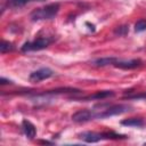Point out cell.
<instances>
[{
	"instance_id": "2",
	"label": "cell",
	"mask_w": 146,
	"mask_h": 146,
	"mask_svg": "<svg viewBox=\"0 0 146 146\" xmlns=\"http://www.w3.org/2000/svg\"><path fill=\"white\" fill-rule=\"evenodd\" d=\"M58 11H59V5L58 3H50V5H47L44 7L34 9L31 13L30 18L33 22L44 21V19H52L57 16Z\"/></svg>"
},
{
	"instance_id": "13",
	"label": "cell",
	"mask_w": 146,
	"mask_h": 146,
	"mask_svg": "<svg viewBox=\"0 0 146 146\" xmlns=\"http://www.w3.org/2000/svg\"><path fill=\"white\" fill-rule=\"evenodd\" d=\"M15 49L14 44L9 41H6V40H2L1 41V44H0V51L1 54H6V52H9V51H13Z\"/></svg>"
},
{
	"instance_id": "16",
	"label": "cell",
	"mask_w": 146,
	"mask_h": 146,
	"mask_svg": "<svg viewBox=\"0 0 146 146\" xmlns=\"http://www.w3.org/2000/svg\"><path fill=\"white\" fill-rule=\"evenodd\" d=\"M129 99H141V98H146V92H141L138 95H129L128 96Z\"/></svg>"
},
{
	"instance_id": "10",
	"label": "cell",
	"mask_w": 146,
	"mask_h": 146,
	"mask_svg": "<svg viewBox=\"0 0 146 146\" xmlns=\"http://www.w3.org/2000/svg\"><path fill=\"white\" fill-rule=\"evenodd\" d=\"M121 124L122 125H127V127H137V128H140L145 124L144 120L143 119H139V117H130V119H125V120H122L121 121Z\"/></svg>"
},
{
	"instance_id": "9",
	"label": "cell",
	"mask_w": 146,
	"mask_h": 146,
	"mask_svg": "<svg viewBox=\"0 0 146 146\" xmlns=\"http://www.w3.org/2000/svg\"><path fill=\"white\" fill-rule=\"evenodd\" d=\"M22 129H23L24 135L29 139H33L36 135V129H35L34 124L32 122H30L29 120H23L22 121Z\"/></svg>"
},
{
	"instance_id": "5",
	"label": "cell",
	"mask_w": 146,
	"mask_h": 146,
	"mask_svg": "<svg viewBox=\"0 0 146 146\" xmlns=\"http://www.w3.org/2000/svg\"><path fill=\"white\" fill-rule=\"evenodd\" d=\"M54 75V71L50 70L49 67H42V68H39L34 72H32L29 76L30 81L31 82H40L42 80H46V79H49Z\"/></svg>"
},
{
	"instance_id": "17",
	"label": "cell",
	"mask_w": 146,
	"mask_h": 146,
	"mask_svg": "<svg viewBox=\"0 0 146 146\" xmlns=\"http://www.w3.org/2000/svg\"><path fill=\"white\" fill-rule=\"evenodd\" d=\"M0 83H1V84H11L13 81H11V80H7V79H5V78H1V79H0Z\"/></svg>"
},
{
	"instance_id": "14",
	"label": "cell",
	"mask_w": 146,
	"mask_h": 146,
	"mask_svg": "<svg viewBox=\"0 0 146 146\" xmlns=\"http://www.w3.org/2000/svg\"><path fill=\"white\" fill-rule=\"evenodd\" d=\"M128 32H129V26L128 25H121V26H117L114 30V34L115 35H119V36H123Z\"/></svg>"
},
{
	"instance_id": "6",
	"label": "cell",
	"mask_w": 146,
	"mask_h": 146,
	"mask_svg": "<svg viewBox=\"0 0 146 146\" xmlns=\"http://www.w3.org/2000/svg\"><path fill=\"white\" fill-rule=\"evenodd\" d=\"M141 65V60L140 59H115L113 66L122 68V70H132L136 68L138 66Z\"/></svg>"
},
{
	"instance_id": "4",
	"label": "cell",
	"mask_w": 146,
	"mask_h": 146,
	"mask_svg": "<svg viewBox=\"0 0 146 146\" xmlns=\"http://www.w3.org/2000/svg\"><path fill=\"white\" fill-rule=\"evenodd\" d=\"M95 119H96L95 110H89V108L80 110L72 115V120L76 123H84V122H88V121L95 120Z\"/></svg>"
},
{
	"instance_id": "3",
	"label": "cell",
	"mask_w": 146,
	"mask_h": 146,
	"mask_svg": "<svg viewBox=\"0 0 146 146\" xmlns=\"http://www.w3.org/2000/svg\"><path fill=\"white\" fill-rule=\"evenodd\" d=\"M52 42V39L46 36V38H38L35 39L34 41H29V42H25L22 47H21V50L23 52H27V51H35V50H41V49H44L47 48L50 43Z\"/></svg>"
},
{
	"instance_id": "12",
	"label": "cell",
	"mask_w": 146,
	"mask_h": 146,
	"mask_svg": "<svg viewBox=\"0 0 146 146\" xmlns=\"http://www.w3.org/2000/svg\"><path fill=\"white\" fill-rule=\"evenodd\" d=\"M31 1H36V0H7V6L10 8H21Z\"/></svg>"
},
{
	"instance_id": "15",
	"label": "cell",
	"mask_w": 146,
	"mask_h": 146,
	"mask_svg": "<svg viewBox=\"0 0 146 146\" xmlns=\"http://www.w3.org/2000/svg\"><path fill=\"white\" fill-rule=\"evenodd\" d=\"M146 30V19H139L135 24V31L136 32H143Z\"/></svg>"
},
{
	"instance_id": "8",
	"label": "cell",
	"mask_w": 146,
	"mask_h": 146,
	"mask_svg": "<svg viewBox=\"0 0 146 146\" xmlns=\"http://www.w3.org/2000/svg\"><path fill=\"white\" fill-rule=\"evenodd\" d=\"M79 138L82 139L86 143H98L104 139L103 132H96V131H84L79 133Z\"/></svg>"
},
{
	"instance_id": "1",
	"label": "cell",
	"mask_w": 146,
	"mask_h": 146,
	"mask_svg": "<svg viewBox=\"0 0 146 146\" xmlns=\"http://www.w3.org/2000/svg\"><path fill=\"white\" fill-rule=\"evenodd\" d=\"M99 110H95L96 112V119H106L114 115H120L123 113H127L131 110V106L129 105H97Z\"/></svg>"
},
{
	"instance_id": "11",
	"label": "cell",
	"mask_w": 146,
	"mask_h": 146,
	"mask_svg": "<svg viewBox=\"0 0 146 146\" xmlns=\"http://www.w3.org/2000/svg\"><path fill=\"white\" fill-rule=\"evenodd\" d=\"M116 57H104V58H98L96 60L92 62L94 66H98V67H103V66H107V65H113L115 62Z\"/></svg>"
},
{
	"instance_id": "7",
	"label": "cell",
	"mask_w": 146,
	"mask_h": 146,
	"mask_svg": "<svg viewBox=\"0 0 146 146\" xmlns=\"http://www.w3.org/2000/svg\"><path fill=\"white\" fill-rule=\"evenodd\" d=\"M114 95L115 94L112 90H103V91H97V92H95L92 95H89V96H86V97H81V98H79V100L80 102H89V100H94V99L102 100V99L113 97Z\"/></svg>"
}]
</instances>
